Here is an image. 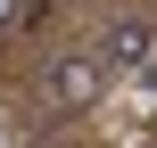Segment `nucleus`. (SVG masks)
Listing matches in <instances>:
<instances>
[{
  "label": "nucleus",
  "instance_id": "f257e3e1",
  "mask_svg": "<svg viewBox=\"0 0 157 148\" xmlns=\"http://www.w3.org/2000/svg\"><path fill=\"white\" fill-rule=\"evenodd\" d=\"M41 91H50V107H91V99L108 91V58H99V49H66V58H50Z\"/></svg>",
  "mask_w": 157,
  "mask_h": 148
},
{
  "label": "nucleus",
  "instance_id": "f03ea898",
  "mask_svg": "<svg viewBox=\"0 0 157 148\" xmlns=\"http://www.w3.org/2000/svg\"><path fill=\"white\" fill-rule=\"evenodd\" d=\"M149 49H157V25H149V16H116V25L99 33L108 74H116V66H124V74H149Z\"/></svg>",
  "mask_w": 157,
  "mask_h": 148
},
{
  "label": "nucleus",
  "instance_id": "7ed1b4c3",
  "mask_svg": "<svg viewBox=\"0 0 157 148\" xmlns=\"http://www.w3.org/2000/svg\"><path fill=\"white\" fill-rule=\"evenodd\" d=\"M17 8H25V0H0V25H17Z\"/></svg>",
  "mask_w": 157,
  "mask_h": 148
}]
</instances>
